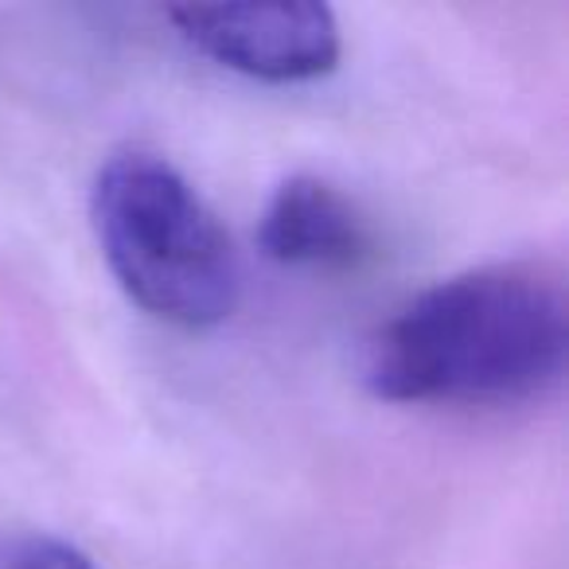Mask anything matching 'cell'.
<instances>
[{
    "instance_id": "cell-1",
    "label": "cell",
    "mask_w": 569,
    "mask_h": 569,
    "mask_svg": "<svg viewBox=\"0 0 569 569\" xmlns=\"http://www.w3.org/2000/svg\"><path fill=\"white\" fill-rule=\"evenodd\" d=\"M566 340L558 277L483 266L402 305L367 343L363 382L382 402L507 406L558 382Z\"/></svg>"
},
{
    "instance_id": "cell-2",
    "label": "cell",
    "mask_w": 569,
    "mask_h": 569,
    "mask_svg": "<svg viewBox=\"0 0 569 569\" xmlns=\"http://www.w3.org/2000/svg\"><path fill=\"white\" fill-rule=\"evenodd\" d=\"M90 219L106 266L137 309L183 332L219 328L234 312L242 289L234 242L160 152H113L94 180Z\"/></svg>"
},
{
    "instance_id": "cell-3",
    "label": "cell",
    "mask_w": 569,
    "mask_h": 569,
    "mask_svg": "<svg viewBox=\"0 0 569 569\" xmlns=\"http://www.w3.org/2000/svg\"><path fill=\"white\" fill-rule=\"evenodd\" d=\"M172 24L196 51L261 82H312L340 63V24L325 4H191Z\"/></svg>"
},
{
    "instance_id": "cell-4",
    "label": "cell",
    "mask_w": 569,
    "mask_h": 569,
    "mask_svg": "<svg viewBox=\"0 0 569 569\" xmlns=\"http://www.w3.org/2000/svg\"><path fill=\"white\" fill-rule=\"evenodd\" d=\"M258 246L277 266L348 273L375 258V230L336 183L320 176H289L269 196L258 222Z\"/></svg>"
},
{
    "instance_id": "cell-5",
    "label": "cell",
    "mask_w": 569,
    "mask_h": 569,
    "mask_svg": "<svg viewBox=\"0 0 569 569\" xmlns=\"http://www.w3.org/2000/svg\"><path fill=\"white\" fill-rule=\"evenodd\" d=\"M0 569H98L79 546L43 530L0 538Z\"/></svg>"
}]
</instances>
